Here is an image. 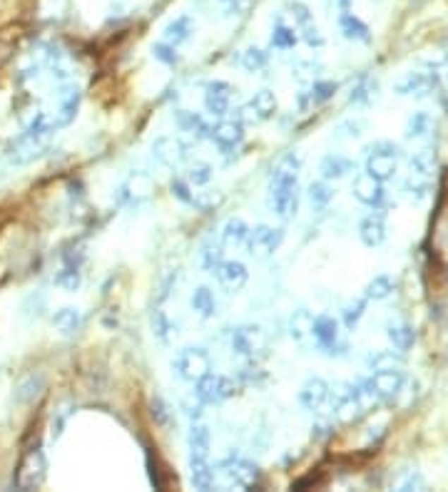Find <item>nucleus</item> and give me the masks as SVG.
Instances as JSON below:
<instances>
[{
	"instance_id": "1",
	"label": "nucleus",
	"mask_w": 448,
	"mask_h": 492,
	"mask_svg": "<svg viewBox=\"0 0 448 492\" xmlns=\"http://www.w3.org/2000/svg\"><path fill=\"white\" fill-rule=\"evenodd\" d=\"M299 157L289 152L279 159L269 179V202L281 219H291L299 209Z\"/></svg>"
},
{
	"instance_id": "2",
	"label": "nucleus",
	"mask_w": 448,
	"mask_h": 492,
	"mask_svg": "<svg viewBox=\"0 0 448 492\" xmlns=\"http://www.w3.org/2000/svg\"><path fill=\"white\" fill-rule=\"evenodd\" d=\"M401 149L391 142H376L374 147H369L366 154V174H371L379 182H389L399 169Z\"/></svg>"
},
{
	"instance_id": "3",
	"label": "nucleus",
	"mask_w": 448,
	"mask_h": 492,
	"mask_svg": "<svg viewBox=\"0 0 448 492\" xmlns=\"http://www.w3.org/2000/svg\"><path fill=\"white\" fill-rule=\"evenodd\" d=\"M172 371L177 373L182 381L197 383L202 376H207V373L212 371V358L202 346H187L174 356Z\"/></svg>"
},
{
	"instance_id": "4",
	"label": "nucleus",
	"mask_w": 448,
	"mask_h": 492,
	"mask_svg": "<svg viewBox=\"0 0 448 492\" xmlns=\"http://www.w3.org/2000/svg\"><path fill=\"white\" fill-rule=\"evenodd\" d=\"M431 179H433V159L431 154L421 152L413 154V159L408 162V177L404 182V189L411 199L421 202L431 194Z\"/></svg>"
},
{
	"instance_id": "5",
	"label": "nucleus",
	"mask_w": 448,
	"mask_h": 492,
	"mask_svg": "<svg viewBox=\"0 0 448 492\" xmlns=\"http://www.w3.org/2000/svg\"><path fill=\"white\" fill-rule=\"evenodd\" d=\"M234 381H229L227 376H219V373H207L200 381L195 383V395L200 403L205 405H219L224 400H229L234 395Z\"/></svg>"
},
{
	"instance_id": "6",
	"label": "nucleus",
	"mask_w": 448,
	"mask_h": 492,
	"mask_svg": "<svg viewBox=\"0 0 448 492\" xmlns=\"http://www.w3.org/2000/svg\"><path fill=\"white\" fill-rule=\"evenodd\" d=\"M45 472H48V462H45L40 448L28 450L16 470V487L18 490H35L45 482Z\"/></svg>"
},
{
	"instance_id": "7",
	"label": "nucleus",
	"mask_w": 448,
	"mask_h": 492,
	"mask_svg": "<svg viewBox=\"0 0 448 492\" xmlns=\"http://www.w3.org/2000/svg\"><path fill=\"white\" fill-rule=\"evenodd\" d=\"M284 241V229H274V226H267V224H259L254 229H249V236H247V252L249 257L254 259H267L277 252Z\"/></svg>"
},
{
	"instance_id": "8",
	"label": "nucleus",
	"mask_w": 448,
	"mask_h": 492,
	"mask_svg": "<svg viewBox=\"0 0 448 492\" xmlns=\"http://www.w3.org/2000/svg\"><path fill=\"white\" fill-rule=\"evenodd\" d=\"M366 386L371 388L374 398L394 400L396 395L404 390V386H406V373L401 371V368H381V371L371 373Z\"/></svg>"
},
{
	"instance_id": "9",
	"label": "nucleus",
	"mask_w": 448,
	"mask_h": 492,
	"mask_svg": "<svg viewBox=\"0 0 448 492\" xmlns=\"http://www.w3.org/2000/svg\"><path fill=\"white\" fill-rule=\"evenodd\" d=\"M152 157L157 159L162 167H179V164H185L187 157H190V147L185 144L182 140L177 137H159V140L152 142Z\"/></svg>"
},
{
	"instance_id": "10",
	"label": "nucleus",
	"mask_w": 448,
	"mask_h": 492,
	"mask_svg": "<svg viewBox=\"0 0 448 492\" xmlns=\"http://www.w3.org/2000/svg\"><path fill=\"white\" fill-rule=\"evenodd\" d=\"M438 87V73L431 70H418V73H408L404 80H399L396 85V94L401 97H428L433 90Z\"/></svg>"
},
{
	"instance_id": "11",
	"label": "nucleus",
	"mask_w": 448,
	"mask_h": 492,
	"mask_svg": "<svg viewBox=\"0 0 448 492\" xmlns=\"http://www.w3.org/2000/svg\"><path fill=\"white\" fill-rule=\"evenodd\" d=\"M219 470H222V475L227 477L229 485H237V487H252L259 477V467L239 455H229L227 460H222Z\"/></svg>"
},
{
	"instance_id": "12",
	"label": "nucleus",
	"mask_w": 448,
	"mask_h": 492,
	"mask_svg": "<svg viewBox=\"0 0 448 492\" xmlns=\"http://www.w3.org/2000/svg\"><path fill=\"white\" fill-rule=\"evenodd\" d=\"M55 97H58V107H55V115L50 117V120H53V127L58 130V127L70 125V122L75 120V115H78L80 90L75 87V85H70V82H60Z\"/></svg>"
},
{
	"instance_id": "13",
	"label": "nucleus",
	"mask_w": 448,
	"mask_h": 492,
	"mask_svg": "<svg viewBox=\"0 0 448 492\" xmlns=\"http://www.w3.org/2000/svg\"><path fill=\"white\" fill-rule=\"evenodd\" d=\"M234 87L224 80H214L205 87V107L212 117H224L232 110Z\"/></svg>"
},
{
	"instance_id": "14",
	"label": "nucleus",
	"mask_w": 448,
	"mask_h": 492,
	"mask_svg": "<svg viewBox=\"0 0 448 492\" xmlns=\"http://www.w3.org/2000/svg\"><path fill=\"white\" fill-rule=\"evenodd\" d=\"M351 192L361 204L366 207H381L386 202V192H384V182L374 179L371 174H358L353 177V184H351Z\"/></svg>"
},
{
	"instance_id": "15",
	"label": "nucleus",
	"mask_w": 448,
	"mask_h": 492,
	"mask_svg": "<svg viewBox=\"0 0 448 492\" xmlns=\"http://www.w3.org/2000/svg\"><path fill=\"white\" fill-rule=\"evenodd\" d=\"M259 346H262V328L259 326H237L229 333V348L237 356H254Z\"/></svg>"
},
{
	"instance_id": "16",
	"label": "nucleus",
	"mask_w": 448,
	"mask_h": 492,
	"mask_svg": "<svg viewBox=\"0 0 448 492\" xmlns=\"http://www.w3.org/2000/svg\"><path fill=\"white\" fill-rule=\"evenodd\" d=\"M210 140L214 142L219 149L229 152L234 147L242 144L244 140V125L239 120H222L219 125H214L210 130Z\"/></svg>"
},
{
	"instance_id": "17",
	"label": "nucleus",
	"mask_w": 448,
	"mask_h": 492,
	"mask_svg": "<svg viewBox=\"0 0 448 492\" xmlns=\"http://www.w3.org/2000/svg\"><path fill=\"white\" fill-rule=\"evenodd\" d=\"M40 147H42V140H37V137H30V135H25V132H23L18 140L11 142L6 157L11 159V164H28V162H32V159L42 154Z\"/></svg>"
},
{
	"instance_id": "18",
	"label": "nucleus",
	"mask_w": 448,
	"mask_h": 492,
	"mask_svg": "<svg viewBox=\"0 0 448 492\" xmlns=\"http://www.w3.org/2000/svg\"><path fill=\"white\" fill-rule=\"evenodd\" d=\"M329 393H332V386L324 378H309L299 390V403L306 410H319L329 400Z\"/></svg>"
},
{
	"instance_id": "19",
	"label": "nucleus",
	"mask_w": 448,
	"mask_h": 492,
	"mask_svg": "<svg viewBox=\"0 0 448 492\" xmlns=\"http://www.w3.org/2000/svg\"><path fill=\"white\" fill-rule=\"evenodd\" d=\"M214 276L229 293H234V291H239V288H244V283H247V278H249V271H247V266L239 262H222L219 269L214 271Z\"/></svg>"
},
{
	"instance_id": "20",
	"label": "nucleus",
	"mask_w": 448,
	"mask_h": 492,
	"mask_svg": "<svg viewBox=\"0 0 448 492\" xmlns=\"http://www.w3.org/2000/svg\"><path fill=\"white\" fill-rule=\"evenodd\" d=\"M120 192H122V199H125L127 204L138 207L140 202L147 199V194L152 192V179L143 172H135L125 184H122Z\"/></svg>"
},
{
	"instance_id": "21",
	"label": "nucleus",
	"mask_w": 448,
	"mask_h": 492,
	"mask_svg": "<svg viewBox=\"0 0 448 492\" xmlns=\"http://www.w3.org/2000/svg\"><path fill=\"white\" fill-rule=\"evenodd\" d=\"M42 390H45V376L42 373H28L18 381L16 390H13V400L20 405L32 403Z\"/></svg>"
},
{
	"instance_id": "22",
	"label": "nucleus",
	"mask_w": 448,
	"mask_h": 492,
	"mask_svg": "<svg viewBox=\"0 0 448 492\" xmlns=\"http://www.w3.org/2000/svg\"><path fill=\"white\" fill-rule=\"evenodd\" d=\"M386 338L391 340V346L399 353H406L416 343V328L411 324H406V321H391L386 326Z\"/></svg>"
},
{
	"instance_id": "23",
	"label": "nucleus",
	"mask_w": 448,
	"mask_h": 492,
	"mask_svg": "<svg viewBox=\"0 0 448 492\" xmlns=\"http://www.w3.org/2000/svg\"><path fill=\"white\" fill-rule=\"evenodd\" d=\"M311 336L317 338L319 348L327 353L334 343H339V324L332 316H317L314 324H311Z\"/></svg>"
},
{
	"instance_id": "24",
	"label": "nucleus",
	"mask_w": 448,
	"mask_h": 492,
	"mask_svg": "<svg viewBox=\"0 0 448 492\" xmlns=\"http://www.w3.org/2000/svg\"><path fill=\"white\" fill-rule=\"evenodd\" d=\"M174 122H177L179 130L187 132V135L195 137V140H205V137H210L212 127L205 122V117L197 115V112H192V110H177L174 112Z\"/></svg>"
},
{
	"instance_id": "25",
	"label": "nucleus",
	"mask_w": 448,
	"mask_h": 492,
	"mask_svg": "<svg viewBox=\"0 0 448 492\" xmlns=\"http://www.w3.org/2000/svg\"><path fill=\"white\" fill-rule=\"evenodd\" d=\"M339 30L346 40H353V42H371V30L361 18H356L353 13L344 11L339 16Z\"/></svg>"
},
{
	"instance_id": "26",
	"label": "nucleus",
	"mask_w": 448,
	"mask_h": 492,
	"mask_svg": "<svg viewBox=\"0 0 448 492\" xmlns=\"http://www.w3.org/2000/svg\"><path fill=\"white\" fill-rule=\"evenodd\" d=\"M358 239L366 246H379L386 241V221L381 214H369L361 224H358Z\"/></svg>"
},
{
	"instance_id": "27",
	"label": "nucleus",
	"mask_w": 448,
	"mask_h": 492,
	"mask_svg": "<svg viewBox=\"0 0 448 492\" xmlns=\"http://www.w3.org/2000/svg\"><path fill=\"white\" fill-rule=\"evenodd\" d=\"M353 169H356V162L349 157H341V154H327L322 159V164H319V172H322V177L327 182H337V179L346 177Z\"/></svg>"
},
{
	"instance_id": "28",
	"label": "nucleus",
	"mask_w": 448,
	"mask_h": 492,
	"mask_svg": "<svg viewBox=\"0 0 448 492\" xmlns=\"http://www.w3.org/2000/svg\"><path fill=\"white\" fill-rule=\"evenodd\" d=\"M192 32H195V20H192L190 16H179L164 25V42L177 47V45H182V42L190 40Z\"/></svg>"
},
{
	"instance_id": "29",
	"label": "nucleus",
	"mask_w": 448,
	"mask_h": 492,
	"mask_svg": "<svg viewBox=\"0 0 448 492\" xmlns=\"http://www.w3.org/2000/svg\"><path fill=\"white\" fill-rule=\"evenodd\" d=\"M83 311L75 309V306H63L53 314V326L65 336H73L83 328Z\"/></svg>"
},
{
	"instance_id": "30",
	"label": "nucleus",
	"mask_w": 448,
	"mask_h": 492,
	"mask_svg": "<svg viewBox=\"0 0 448 492\" xmlns=\"http://www.w3.org/2000/svg\"><path fill=\"white\" fill-rule=\"evenodd\" d=\"M187 443H190V457H195V460H205V457L210 455L212 438H210V430L202 423H192Z\"/></svg>"
},
{
	"instance_id": "31",
	"label": "nucleus",
	"mask_w": 448,
	"mask_h": 492,
	"mask_svg": "<svg viewBox=\"0 0 448 492\" xmlns=\"http://www.w3.org/2000/svg\"><path fill=\"white\" fill-rule=\"evenodd\" d=\"M379 97V80L376 78H361L356 85L351 87V92H349V102L351 105H371V102Z\"/></svg>"
},
{
	"instance_id": "32",
	"label": "nucleus",
	"mask_w": 448,
	"mask_h": 492,
	"mask_svg": "<svg viewBox=\"0 0 448 492\" xmlns=\"http://www.w3.org/2000/svg\"><path fill=\"white\" fill-rule=\"evenodd\" d=\"M277 107L279 105H277V97L272 90H259L252 100H249V110H252V115L257 117V120H269V117H274Z\"/></svg>"
},
{
	"instance_id": "33",
	"label": "nucleus",
	"mask_w": 448,
	"mask_h": 492,
	"mask_svg": "<svg viewBox=\"0 0 448 492\" xmlns=\"http://www.w3.org/2000/svg\"><path fill=\"white\" fill-rule=\"evenodd\" d=\"M190 304H192V311H197L202 319H212V316L217 314V299H214V291H212L210 286L195 288Z\"/></svg>"
},
{
	"instance_id": "34",
	"label": "nucleus",
	"mask_w": 448,
	"mask_h": 492,
	"mask_svg": "<svg viewBox=\"0 0 448 492\" xmlns=\"http://www.w3.org/2000/svg\"><path fill=\"white\" fill-rule=\"evenodd\" d=\"M247 236H249V224L244 219H239V216H234V219H229L227 224H224V229H222V244L242 246L244 241H247Z\"/></svg>"
},
{
	"instance_id": "35",
	"label": "nucleus",
	"mask_w": 448,
	"mask_h": 492,
	"mask_svg": "<svg viewBox=\"0 0 448 492\" xmlns=\"http://www.w3.org/2000/svg\"><path fill=\"white\" fill-rule=\"evenodd\" d=\"M190 477H192V485L197 487V490H210L212 485H214V470L210 467V462L205 460H195V457H190Z\"/></svg>"
},
{
	"instance_id": "36",
	"label": "nucleus",
	"mask_w": 448,
	"mask_h": 492,
	"mask_svg": "<svg viewBox=\"0 0 448 492\" xmlns=\"http://www.w3.org/2000/svg\"><path fill=\"white\" fill-rule=\"evenodd\" d=\"M306 194H309V202H311V207H314V209H327V207L332 204L337 189H334L327 179H319V182L309 184V192H306Z\"/></svg>"
},
{
	"instance_id": "37",
	"label": "nucleus",
	"mask_w": 448,
	"mask_h": 492,
	"mask_svg": "<svg viewBox=\"0 0 448 492\" xmlns=\"http://www.w3.org/2000/svg\"><path fill=\"white\" fill-rule=\"evenodd\" d=\"M311 324H314V316H311V311L306 309H299L291 314L289 319V336L294 340H304L306 336L311 333Z\"/></svg>"
},
{
	"instance_id": "38",
	"label": "nucleus",
	"mask_w": 448,
	"mask_h": 492,
	"mask_svg": "<svg viewBox=\"0 0 448 492\" xmlns=\"http://www.w3.org/2000/svg\"><path fill=\"white\" fill-rule=\"evenodd\" d=\"M296 42H299V35L294 32V27L277 20L274 27H272V47H277V50H291Z\"/></svg>"
},
{
	"instance_id": "39",
	"label": "nucleus",
	"mask_w": 448,
	"mask_h": 492,
	"mask_svg": "<svg viewBox=\"0 0 448 492\" xmlns=\"http://www.w3.org/2000/svg\"><path fill=\"white\" fill-rule=\"evenodd\" d=\"M431 130H433V120L428 112H413V115L408 117V122H406L408 140H421V137H426Z\"/></svg>"
},
{
	"instance_id": "40",
	"label": "nucleus",
	"mask_w": 448,
	"mask_h": 492,
	"mask_svg": "<svg viewBox=\"0 0 448 492\" xmlns=\"http://www.w3.org/2000/svg\"><path fill=\"white\" fill-rule=\"evenodd\" d=\"M150 328H152V333L157 336L162 343H169V338H172V333H174V324L169 321V316L164 314L162 309H155L152 314H150Z\"/></svg>"
},
{
	"instance_id": "41",
	"label": "nucleus",
	"mask_w": 448,
	"mask_h": 492,
	"mask_svg": "<svg viewBox=\"0 0 448 492\" xmlns=\"http://www.w3.org/2000/svg\"><path fill=\"white\" fill-rule=\"evenodd\" d=\"M366 366L371 371H381V368H401L404 366V356L394 351H374L366 356Z\"/></svg>"
},
{
	"instance_id": "42",
	"label": "nucleus",
	"mask_w": 448,
	"mask_h": 492,
	"mask_svg": "<svg viewBox=\"0 0 448 492\" xmlns=\"http://www.w3.org/2000/svg\"><path fill=\"white\" fill-rule=\"evenodd\" d=\"M55 286L63 288V291H68V293H75L80 286H83V273H80V269L65 264V269H60V271L55 273Z\"/></svg>"
},
{
	"instance_id": "43",
	"label": "nucleus",
	"mask_w": 448,
	"mask_h": 492,
	"mask_svg": "<svg viewBox=\"0 0 448 492\" xmlns=\"http://www.w3.org/2000/svg\"><path fill=\"white\" fill-rule=\"evenodd\" d=\"M394 293V281L389 276H374L366 286V301H384Z\"/></svg>"
},
{
	"instance_id": "44",
	"label": "nucleus",
	"mask_w": 448,
	"mask_h": 492,
	"mask_svg": "<svg viewBox=\"0 0 448 492\" xmlns=\"http://www.w3.org/2000/svg\"><path fill=\"white\" fill-rule=\"evenodd\" d=\"M269 65V55L264 53L262 47H247L242 53V68L247 73H262Z\"/></svg>"
},
{
	"instance_id": "45",
	"label": "nucleus",
	"mask_w": 448,
	"mask_h": 492,
	"mask_svg": "<svg viewBox=\"0 0 448 492\" xmlns=\"http://www.w3.org/2000/svg\"><path fill=\"white\" fill-rule=\"evenodd\" d=\"M200 262H202V269H205V271L214 273L217 269H219V264L224 262V259H222V246L217 244V241H207L200 252Z\"/></svg>"
},
{
	"instance_id": "46",
	"label": "nucleus",
	"mask_w": 448,
	"mask_h": 492,
	"mask_svg": "<svg viewBox=\"0 0 448 492\" xmlns=\"http://www.w3.org/2000/svg\"><path fill=\"white\" fill-rule=\"evenodd\" d=\"M364 311H366V299H353V301H349V304L341 309V321H344V326H346L349 331L356 328V324L361 321Z\"/></svg>"
},
{
	"instance_id": "47",
	"label": "nucleus",
	"mask_w": 448,
	"mask_h": 492,
	"mask_svg": "<svg viewBox=\"0 0 448 492\" xmlns=\"http://www.w3.org/2000/svg\"><path fill=\"white\" fill-rule=\"evenodd\" d=\"M396 490H404V492H408V490H426V480H423V475L416 470V467H408V470H404V475L396 480Z\"/></svg>"
},
{
	"instance_id": "48",
	"label": "nucleus",
	"mask_w": 448,
	"mask_h": 492,
	"mask_svg": "<svg viewBox=\"0 0 448 492\" xmlns=\"http://www.w3.org/2000/svg\"><path fill=\"white\" fill-rule=\"evenodd\" d=\"M214 6L222 18H234V16H244L247 8L252 6V0H214Z\"/></svg>"
},
{
	"instance_id": "49",
	"label": "nucleus",
	"mask_w": 448,
	"mask_h": 492,
	"mask_svg": "<svg viewBox=\"0 0 448 492\" xmlns=\"http://www.w3.org/2000/svg\"><path fill=\"white\" fill-rule=\"evenodd\" d=\"M42 314H45V296H42L40 291L30 293V296L23 301V316H25L28 321H32V319H40Z\"/></svg>"
},
{
	"instance_id": "50",
	"label": "nucleus",
	"mask_w": 448,
	"mask_h": 492,
	"mask_svg": "<svg viewBox=\"0 0 448 492\" xmlns=\"http://www.w3.org/2000/svg\"><path fill=\"white\" fill-rule=\"evenodd\" d=\"M212 172H214V169L207 162H195L187 167V182H190V187L192 184H195V187H202V184H207L212 179Z\"/></svg>"
},
{
	"instance_id": "51",
	"label": "nucleus",
	"mask_w": 448,
	"mask_h": 492,
	"mask_svg": "<svg viewBox=\"0 0 448 492\" xmlns=\"http://www.w3.org/2000/svg\"><path fill=\"white\" fill-rule=\"evenodd\" d=\"M152 55H155V60H159V63L169 65V68H174V65H179L177 47L169 45V42H155V45H152Z\"/></svg>"
},
{
	"instance_id": "52",
	"label": "nucleus",
	"mask_w": 448,
	"mask_h": 492,
	"mask_svg": "<svg viewBox=\"0 0 448 492\" xmlns=\"http://www.w3.org/2000/svg\"><path fill=\"white\" fill-rule=\"evenodd\" d=\"M334 92H337V82H322V80H317V82L311 85V105H322V102L332 100Z\"/></svg>"
},
{
	"instance_id": "53",
	"label": "nucleus",
	"mask_w": 448,
	"mask_h": 492,
	"mask_svg": "<svg viewBox=\"0 0 448 492\" xmlns=\"http://www.w3.org/2000/svg\"><path fill=\"white\" fill-rule=\"evenodd\" d=\"M364 130H366V120H361V117H349V120H344L337 127L339 137H361Z\"/></svg>"
},
{
	"instance_id": "54",
	"label": "nucleus",
	"mask_w": 448,
	"mask_h": 492,
	"mask_svg": "<svg viewBox=\"0 0 448 492\" xmlns=\"http://www.w3.org/2000/svg\"><path fill=\"white\" fill-rule=\"evenodd\" d=\"M289 16H291V20H294L299 27L314 23V13H311L309 8L304 6V3H289Z\"/></svg>"
},
{
	"instance_id": "55",
	"label": "nucleus",
	"mask_w": 448,
	"mask_h": 492,
	"mask_svg": "<svg viewBox=\"0 0 448 492\" xmlns=\"http://www.w3.org/2000/svg\"><path fill=\"white\" fill-rule=\"evenodd\" d=\"M299 32H301V40L309 47H324V35L319 32L317 23H309V25L299 27Z\"/></svg>"
},
{
	"instance_id": "56",
	"label": "nucleus",
	"mask_w": 448,
	"mask_h": 492,
	"mask_svg": "<svg viewBox=\"0 0 448 492\" xmlns=\"http://www.w3.org/2000/svg\"><path fill=\"white\" fill-rule=\"evenodd\" d=\"M177 276L179 271L177 269H169V271H164L162 281H159V293H157V301H164L169 296V291L174 288V283H177Z\"/></svg>"
},
{
	"instance_id": "57",
	"label": "nucleus",
	"mask_w": 448,
	"mask_h": 492,
	"mask_svg": "<svg viewBox=\"0 0 448 492\" xmlns=\"http://www.w3.org/2000/svg\"><path fill=\"white\" fill-rule=\"evenodd\" d=\"M172 194L179 202L185 204H195V194L190 192V182H182V179H174L172 182Z\"/></svg>"
},
{
	"instance_id": "58",
	"label": "nucleus",
	"mask_w": 448,
	"mask_h": 492,
	"mask_svg": "<svg viewBox=\"0 0 448 492\" xmlns=\"http://www.w3.org/2000/svg\"><path fill=\"white\" fill-rule=\"evenodd\" d=\"M222 202V192H200L195 194V207H202V209H212Z\"/></svg>"
},
{
	"instance_id": "59",
	"label": "nucleus",
	"mask_w": 448,
	"mask_h": 492,
	"mask_svg": "<svg viewBox=\"0 0 448 492\" xmlns=\"http://www.w3.org/2000/svg\"><path fill=\"white\" fill-rule=\"evenodd\" d=\"M13 50H16L13 37H6L3 32H0V65H6L8 60L13 58Z\"/></svg>"
},
{
	"instance_id": "60",
	"label": "nucleus",
	"mask_w": 448,
	"mask_h": 492,
	"mask_svg": "<svg viewBox=\"0 0 448 492\" xmlns=\"http://www.w3.org/2000/svg\"><path fill=\"white\" fill-rule=\"evenodd\" d=\"M152 415H155V420H157V423H167V420H169V415H167V405H164L159 398H155V400H152Z\"/></svg>"
},
{
	"instance_id": "61",
	"label": "nucleus",
	"mask_w": 448,
	"mask_h": 492,
	"mask_svg": "<svg viewBox=\"0 0 448 492\" xmlns=\"http://www.w3.org/2000/svg\"><path fill=\"white\" fill-rule=\"evenodd\" d=\"M317 70H322L319 65H314V63H299L296 65V78H314L317 75Z\"/></svg>"
},
{
	"instance_id": "62",
	"label": "nucleus",
	"mask_w": 448,
	"mask_h": 492,
	"mask_svg": "<svg viewBox=\"0 0 448 492\" xmlns=\"http://www.w3.org/2000/svg\"><path fill=\"white\" fill-rule=\"evenodd\" d=\"M351 3H353V0H337V8H339V11H349V8H351Z\"/></svg>"
}]
</instances>
